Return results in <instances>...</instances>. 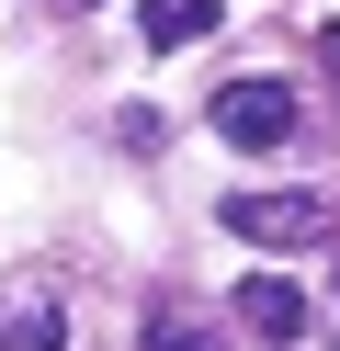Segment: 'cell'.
Here are the masks:
<instances>
[{"mask_svg": "<svg viewBox=\"0 0 340 351\" xmlns=\"http://www.w3.org/2000/svg\"><path fill=\"white\" fill-rule=\"evenodd\" d=\"M227 238H249V250H317L329 204L317 193H227Z\"/></svg>", "mask_w": 340, "mask_h": 351, "instance_id": "6da1fadb", "label": "cell"}, {"mask_svg": "<svg viewBox=\"0 0 340 351\" xmlns=\"http://www.w3.org/2000/svg\"><path fill=\"white\" fill-rule=\"evenodd\" d=\"M0 351H68V295L45 272H0Z\"/></svg>", "mask_w": 340, "mask_h": 351, "instance_id": "7a4b0ae2", "label": "cell"}, {"mask_svg": "<svg viewBox=\"0 0 340 351\" xmlns=\"http://www.w3.org/2000/svg\"><path fill=\"white\" fill-rule=\"evenodd\" d=\"M216 136L227 147H284L295 136V91L284 80H227L216 91Z\"/></svg>", "mask_w": 340, "mask_h": 351, "instance_id": "3957f363", "label": "cell"}, {"mask_svg": "<svg viewBox=\"0 0 340 351\" xmlns=\"http://www.w3.org/2000/svg\"><path fill=\"white\" fill-rule=\"evenodd\" d=\"M227 317H238L249 340H306V295H295L284 272H249L238 295H227Z\"/></svg>", "mask_w": 340, "mask_h": 351, "instance_id": "277c9868", "label": "cell"}, {"mask_svg": "<svg viewBox=\"0 0 340 351\" xmlns=\"http://www.w3.org/2000/svg\"><path fill=\"white\" fill-rule=\"evenodd\" d=\"M216 12L227 0H136V34L170 57V46H193V34H216Z\"/></svg>", "mask_w": 340, "mask_h": 351, "instance_id": "5b68a950", "label": "cell"}, {"mask_svg": "<svg viewBox=\"0 0 340 351\" xmlns=\"http://www.w3.org/2000/svg\"><path fill=\"white\" fill-rule=\"evenodd\" d=\"M148 351H227V340H216V328H204V317H181V306H170V317L148 328Z\"/></svg>", "mask_w": 340, "mask_h": 351, "instance_id": "8992f818", "label": "cell"}, {"mask_svg": "<svg viewBox=\"0 0 340 351\" xmlns=\"http://www.w3.org/2000/svg\"><path fill=\"white\" fill-rule=\"evenodd\" d=\"M317 69H329V91H340V23H329V34H317Z\"/></svg>", "mask_w": 340, "mask_h": 351, "instance_id": "52a82bcc", "label": "cell"}, {"mask_svg": "<svg viewBox=\"0 0 340 351\" xmlns=\"http://www.w3.org/2000/svg\"><path fill=\"white\" fill-rule=\"evenodd\" d=\"M57 12H102V0H57Z\"/></svg>", "mask_w": 340, "mask_h": 351, "instance_id": "ba28073f", "label": "cell"}]
</instances>
